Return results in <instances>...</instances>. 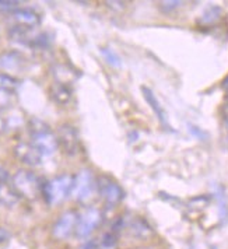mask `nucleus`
I'll list each match as a JSON object with an SVG mask.
<instances>
[{
    "label": "nucleus",
    "instance_id": "nucleus-14",
    "mask_svg": "<svg viewBox=\"0 0 228 249\" xmlns=\"http://www.w3.org/2000/svg\"><path fill=\"white\" fill-rule=\"evenodd\" d=\"M18 202H20V196L13 189L12 185H9L7 182H0V204L12 209L17 206Z\"/></svg>",
    "mask_w": 228,
    "mask_h": 249
},
{
    "label": "nucleus",
    "instance_id": "nucleus-21",
    "mask_svg": "<svg viewBox=\"0 0 228 249\" xmlns=\"http://www.w3.org/2000/svg\"><path fill=\"white\" fill-rule=\"evenodd\" d=\"M13 104V92L0 89V112L10 108Z\"/></svg>",
    "mask_w": 228,
    "mask_h": 249
},
{
    "label": "nucleus",
    "instance_id": "nucleus-17",
    "mask_svg": "<svg viewBox=\"0 0 228 249\" xmlns=\"http://www.w3.org/2000/svg\"><path fill=\"white\" fill-rule=\"evenodd\" d=\"M51 97L59 105H66L70 101V98H71V91H70L68 86L55 83L51 87Z\"/></svg>",
    "mask_w": 228,
    "mask_h": 249
},
{
    "label": "nucleus",
    "instance_id": "nucleus-20",
    "mask_svg": "<svg viewBox=\"0 0 228 249\" xmlns=\"http://www.w3.org/2000/svg\"><path fill=\"white\" fill-rule=\"evenodd\" d=\"M101 53H103L104 59L106 60L108 65L114 66V68H121V57L116 55L114 49L108 48H101Z\"/></svg>",
    "mask_w": 228,
    "mask_h": 249
},
{
    "label": "nucleus",
    "instance_id": "nucleus-2",
    "mask_svg": "<svg viewBox=\"0 0 228 249\" xmlns=\"http://www.w3.org/2000/svg\"><path fill=\"white\" fill-rule=\"evenodd\" d=\"M73 179H74L73 175L63 174V175L55 177L53 179L42 183V193L41 195H44L46 203L55 206V204L63 202L71 192Z\"/></svg>",
    "mask_w": 228,
    "mask_h": 249
},
{
    "label": "nucleus",
    "instance_id": "nucleus-8",
    "mask_svg": "<svg viewBox=\"0 0 228 249\" xmlns=\"http://www.w3.org/2000/svg\"><path fill=\"white\" fill-rule=\"evenodd\" d=\"M79 213L74 210H68L57 218V221L53 226L52 235L56 239H68L71 234H74L77 227Z\"/></svg>",
    "mask_w": 228,
    "mask_h": 249
},
{
    "label": "nucleus",
    "instance_id": "nucleus-27",
    "mask_svg": "<svg viewBox=\"0 0 228 249\" xmlns=\"http://www.w3.org/2000/svg\"><path fill=\"white\" fill-rule=\"evenodd\" d=\"M79 249H100V242L97 239H88Z\"/></svg>",
    "mask_w": 228,
    "mask_h": 249
},
{
    "label": "nucleus",
    "instance_id": "nucleus-31",
    "mask_svg": "<svg viewBox=\"0 0 228 249\" xmlns=\"http://www.w3.org/2000/svg\"><path fill=\"white\" fill-rule=\"evenodd\" d=\"M223 87H224V89H228V76L226 77V80L223 81Z\"/></svg>",
    "mask_w": 228,
    "mask_h": 249
},
{
    "label": "nucleus",
    "instance_id": "nucleus-6",
    "mask_svg": "<svg viewBox=\"0 0 228 249\" xmlns=\"http://www.w3.org/2000/svg\"><path fill=\"white\" fill-rule=\"evenodd\" d=\"M95 183H97V192L108 206L114 207L123 200V197H125L123 189L121 188L119 183H116L109 177L101 175V177L95 178Z\"/></svg>",
    "mask_w": 228,
    "mask_h": 249
},
{
    "label": "nucleus",
    "instance_id": "nucleus-23",
    "mask_svg": "<svg viewBox=\"0 0 228 249\" xmlns=\"http://www.w3.org/2000/svg\"><path fill=\"white\" fill-rule=\"evenodd\" d=\"M183 4V1H179V0H168V1H160V9L164 13H170L176 10L178 7H181Z\"/></svg>",
    "mask_w": 228,
    "mask_h": 249
},
{
    "label": "nucleus",
    "instance_id": "nucleus-19",
    "mask_svg": "<svg viewBox=\"0 0 228 249\" xmlns=\"http://www.w3.org/2000/svg\"><path fill=\"white\" fill-rule=\"evenodd\" d=\"M18 80L7 73H0V89L6 91H14L18 87Z\"/></svg>",
    "mask_w": 228,
    "mask_h": 249
},
{
    "label": "nucleus",
    "instance_id": "nucleus-1",
    "mask_svg": "<svg viewBox=\"0 0 228 249\" xmlns=\"http://www.w3.org/2000/svg\"><path fill=\"white\" fill-rule=\"evenodd\" d=\"M28 129L31 133V144L42 154V157L55 154V151L59 148L57 137L45 122L39 119H31Z\"/></svg>",
    "mask_w": 228,
    "mask_h": 249
},
{
    "label": "nucleus",
    "instance_id": "nucleus-30",
    "mask_svg": "<svg viewBox=\"0 0 228 249\" xmlns=\"http://www.w3.org/2000/svg\"><path fill=\"white\" fill-rule=\"evenodd\" d=\"M9 237V234L4 231V230H0V242H3V241H6V238Z\"/></svg>",
    "mask_w": 228,
    "mask_h": 249
},
{
    "label": "nucleus",
    "instance_id": "nucleus-11",
    "mask_svg": "<svg viewBox=\"0 0 228 249\" xmlns=\"http://www.w3.org/2000/svg\"><path fill=\"white\" fill-rule=\"evenodd\" d=\"M25 63V57L18 51H7L0 53V69L13 71L20 70Z\"/></svg>",
    "mask_w": 228,
    "mask_h": 249
},
{
    "label": "nucleus",
    "instance_id": "nucleus-12",
    "mask_svg": "<svg viewBox=\"0 0 228 249\" xmlns=\"http://www.w3.org/2000/svg\"><path fill=\"white\" fill-rule=\"evenodd\" d=\"M13 18L17 21L18 25L28 27V28H34L41 23L39 16L33 10H30V9H16L13 12Z\"/></svg>",
    "mask_w": 228,
    "mask_h": 249
},
{
    "label": "nucleus",
    "instance_id": "nucleus-28",
    "mask_svg": "<svg viewBox=\"0 0 228 249\" xmlns=\"http://www.w3.org/2000/svg\"><path fill=\"white\" fill-rule=\"evenodd\" d=\"M9 181V172L4 170L3 167H0V182Z\"/></svg>",
    "mask_w": 228,
    "mask_h": 249
},
{
    "label": "nucleus",
    "instance_id": "nucleus-18",
    "mask_svg": "<svg viewBox=\"0 0 228 249\" xmlns=\"http://www.w3.org/2000/svg\"><path fill=\"white\" fill-rule=\"evenodd\" d=\"M221 14H223V10H221L220 7H217V6H213V7L207 9V10L203 13V16L200 17L199 23L206 24V25L214 24L216 21H218V20H220Z\"/></svg>",
    "mask_w": 228,
    "mask_h": 249
},
{
    "label": "nucleus",
    "instance_id": "nucleus-13",
    "mask_svg": "<svg viewBox=\"0 0 228 249\" xmlns=\"http://www.w3.org/2000/svg\"><path fill=\"white\" fill-rule=\"evenodd\" d=\"M141 92H143V97H144V100L147 102L148 105H150V108L153 109V112L157 115V118H158V121L161 122L162 126H165V127H168V122H167V115L164 112V109H162V107H161L160 101L157 100V97L154 95V92L150 90L148 87H141Z\"/></svg>",
    "mask_w": 228,
    "mask_h": 249
},
{
    "label": "nucleus",
    "instance_id": "nucleus-25",
    "mask_svg": "<svg viewBox=\"0 0 228 249\" xmlns=\"http://www.w3.org/2000/svg\"><path fill=\"white\" fill-rule=\"evenodd\" d=\"M17 4H18V1H13V0H4V1H0V9L1 10H16L17 9Z\"/></svg>",
    "mask_w": 228,
    "mask_h": 249
},
{
    "label": "nucleus",
    "instance_id": "nucleus-26",
    "mask_svg": "<svg viewBox=\"0 0 228 249\" xmlns=\"http://www.w3.org/2000/svg\"><path fill=\"white\" fill-rule=\"evenodd\" d=\"M106 6L114 9L116 12H122L126 7V3L125 1H106Z\"/></svg>",
    "mask_w": 228,
    "mask_h": 249
},
{
    "label": "nucleus",
    "instance_id": "nucleus-29",
    "mask_svg": "<svg viewBox=\"0 0 228 249\" xmlns=\"http://www.w3.org/2000/svg\"><path fill=\"white\" fill-rule=\"evenodd\" d=\"M6 127H7V124H6V121L0 116V133H3L4 130H6Z\"/></svg>",
    "mask_w": 228,
    "mask_h": 249
},
{
    "label": "nucleus",
    "instance_id": "nucleus-16",
    "mask_svg": "<svg viewBox=\"0 0 228 249\" xmlns=\"http://www.w3.org/2000/svg\"><path fill=\"white\" fill-rule=\"evenodd\" d=\"M52 74L57 84H63V86H68L69 83H73L76 80V71L68 68L66 65H55L52 68Z\"/></svg>",
    "mask_w": 228,
    "mask_h": 249
},
{
    "label": "nucleus",
    "instance_id": "nucleus-7",
    "mask_svg": "<svg viewBox=\"0 0 228 249\" xmlns=\"http://www.w3.org/2000/svg\"><path fill=\"white\" fill-rule=\"evenodd\" d=\"M57 143L59 147L63 148V151L69 156H74L79 150V133L77 129L73 124H65L57 129Z\"/></svg>",
    "mask_w": 228,
    "mask_h": 249
},
{
    "label": "nucleus",
    "instance_id": "nucleus-9",
    "mask_svg": "<svg viewBox=\"0 0 228 249\" xmlns=\"http://www.w3.org/2000/svg\"><path fill=\"white\" fill-rule=\"evenodd\" d=\"M14 156L28 167H38L42 162V154L31 144L21 142L14 147Z\"/></svg>",
    "mask_w": 228,
    "mask_h": 249
},
{
    "label": "nucleus",
    "instance_id": "nucleus-10",
    "mask_svg": "<svg viewBox=\"0 0 228 249\" xmlns=\"http://www.w3.org/2000/svg\"><path fill=\"white\" fill-rule=\"evenodd\" d=\"M9 36L10 39L14 41V42H18L21 45L27 46H34L35 38H36V34L33 33V28H28V27H23V25H13L12 28L9 30Z\"/></svg>",
    "mask_w": 228,
    "mask_h": 249
},
{
    "label": "nucleus",
    "instance_id": "nucleus-3",
    "mask_svg": "<svg viewBox=\"0 0 228 249\" xmlns=\"http://www.w3.org/2000/svg\"><path fill=\"white\" fill-rule=\"evenodd\" d=\"M12 186L20 197H25L28 200H34L42 193V183L31 171H17L13 177Z\"/></svg>",
    "mask_w": 228,
    "mask_h": 249
},
{
    "label": "nucleus",
    "instance_id": "nucleus-22",
    "mask_svg": "<svg viewBox=\"0 0 228 249\" xmlns=\"http://www.w3.org/2000/svg\"><path fill=\"white\" fill-rule=\"evenodd\" d=\"M116 244H118V237H116V234L115 232H106L105 235L101 239V242H100V247H103L105 249H112L116 247Z\"/></svg>",
    "mask_w": 228,
    "mask_h": 249
},
{
    "label": "nucleus",
    "instance_id": "nucleus-4",
    "mask_svg": "<svg viewBox=\"0 0 228 249\" xmlns=\"http://www.w3.org/2000/svg\"><path fill=\"white\" fill-rule=\"evenodd\" d=\"M95 192H97V183H95V177L91 171L81 170L77 175H74L70 195L77 202L90 200Z\"/></svg>",
    "mask_w": 228,
    "mask_h": 249
},
{
    "label": "nucleus",
    "instance_id": "nucleus-24",
    "mask_svg": "<svg viewBox=\"0 0 228 249\" xmlns=\"http://www.w3.org/2000/svg\"><path fill=\"white\" fill-rule=\"evenodd\" d=\"M221 115H223V124H224V129L228 135V95L227 98L224 100L223 108H221Z\"/></svg>",
    "mask_w": 228,
    "mask_h": 249
},
{
    "label": "nucleus",
    "instance_id": "nucleus-15",
    "mask_svg": "<svg viewBox=\"0 0 228 249\" xmlns=\"http://www.w3.org/2000/svg\"><path fill=\"white\" fill-rule=\"evenodd\" d=\"M129 232L133 237L139 238V239H143V241H146V239H148V238L153 235L151 227L148 226L147 221L143 220V218H135V220H132L130 224H129Z\"/></svg>",
    "mask_w": 228,
    "mask_h": 249
},
{
    "label": "nucleus",
    "instance_id": "nucleus-5",
    "mask_svg": "<svg viewBox=\"0 0 228 249\" xmlns=\"http://www.w3.org/2000/svg\"><path fill=\"white\" fill-rule=\"evenodd\" d=\"M103 212L98 207H87L79 214L77 227H76V237L80 239H86L91 235L92 232L103 224Z\"/></svg>",
    "mask_w": 228,
    "mask_h": 249
}]
</instances>
